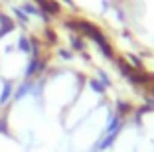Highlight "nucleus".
Masks as SVG:
<instances>
[{
	"mask_svg": "<svg viewBox=\"0 0 154 152\" xmlns=\"http://www.w3.org/2000/svg\"><path fill=\"white\" fill-rule=\"evenodd\" d=\"M42 36H44V45L48 44V45H55L57 44V34H55V30L54 28H44V34H42Z\"/></svg>",
	"mask_w": 154,
	"mask_h": 152,
	"instance_id": "423d86ee",
	"label": "nucleus"
},
{
	"mask_svg": "<svg viewBox=\"0 0 154 152\" xmlns=\"http://www.w3.org/2000/svg\"><path fill=\"white\" fill-rule=\"evenodd\" d=\"M127 59H128V65H131V67H134V69H138V71H144V63H142V57H140V55L128 54Z\"/></svg>",
	"mask_w": 154,
	"mask_h": 152,
	"instance_id": "0eeeda50",
	"label": "nucleus"
},
{
	"mask_svg": "<svg viewBox=\"0 0 154 152\" xmlns=\"http://www.w3.org/2000/svg\"><path fill=\"white\" fill-rule=\"evenodd\" d=\"M97 75H99V77H97V79H99V81H101V83H103L105 87H111V85H113V81H111L109 73H105L103 69H99V71H97Z\"/></svg>",
	"mask_w": 154,
	"mask_h": 152,
	"instance_id": "1a4fd4ad",
	"label": "nucleus"
},
{
	"mask_svg": "<svg viewBox=\"0 0 154 152\" xmlns=\"http://www.w3.org/2000/svg\"><path fill=\"white\" fill-rule=\"evenodd\" d=\"M12 20L16 24H20L22 28H28V26H30V16H28V14L24 12L20 6H12Z\"/></svg>",
	"mask_w": 154,
	"mask_h": 152,
	"instance_id": "7ed1b4c3",
	"label": "nucleus"
},
{
	"mask_svg": "<svg viewBox=\"0 0 154 152\" xmlns=\"http://www.w3.org/2000/svg\"><path fill=\"white\" fill-rule=\"evenodd\" d=\"M20 8H22L24 12L30 16V18H38V20H42V22H45V24L51 20L50 16H48V14H45L38 4H34V2H22V4H20Z\"/></svg>",
	"mask_w": 154,
	"mask_h": 152,
	"instance_id": "f257e3e1",
	"label": "nucleus"
},
{
	"mask_svg": "<svg viewBox=\"0 0 154 152\" xmlns=\"http://www.w3.org/2000/svg\"><path fill=\"white\" fill-rule=\"evenodd\" d=\"M115 115L117 116H122V119H127L131 113H134V109H132V105L128 103V101H122V99H119L117 103H115Z\"/></svg>",
	"mask_w": 154,
	"mask_h": 152,
	"instance_id": "20e7f679",
	"label": "nucleus"
},
{
	"mask_svg": "<svg viewBox=\"0 0 154 152\" xmlns=\"http://www.w3.org/2000/svg\"><path fill=\"white\" fill-rule=\"evenodd\" d=\"M69 49H71L73 54H85L87 51V40L81 34H71V38H69Z\"/></svg>",
	"mask_w": 154,
	"mask_h": 152,
	"instance_id": "f03ea898",
	"label": "nucleus"
},
{
	"mask_svg": "<svg viewBox=\"0 0 154 152\" xmlns=\"http://www.w3.org/2000/svg\"><path fill=\"white\" fill-rule=\"evenodd\" d=\"M57 55L63 59V61H73V59H75V54H73L71 49H67V48H59L57 49Z\"/></svg>",
	"mask_w": 154,
	"mask_h": 152,
	"instance_id": "6e6552de",
	"label": "nucleus"
},
{
	"mask_svg": "<svg viewBox=\"0 0 154 152\" xmlns=\"http://www.w3.org/2000/svg\"><path fill=\"white\" fill-rule=\"evenodd\" d=\"M61 2H63V4H67L69 8H75V2H73V0H61Z\"/></svg>",
	"mask_w": 154,
	"mask_h": 152,
	"instance_id": "9d476101",
	"label": "nucleus"
},
{
	"mask_svg": "<svg viewBox=\"0 0 154 152\" xmlns=\"http://www.w3.org/2000/svg\"><path fill=\"white\" fill-rule=\"evenodd\" d=\"M87 85H89L91 89H93V93L99 95V97H103L105 91H107V87H105L103 83H101V81L97 79V77H91V79H87Z\"/></svg>",
	"mask_w": 154,
	"mask_h": 152,
	"instance_id": "39448f33",
	"label": "nucleus"
}]
</instances>
